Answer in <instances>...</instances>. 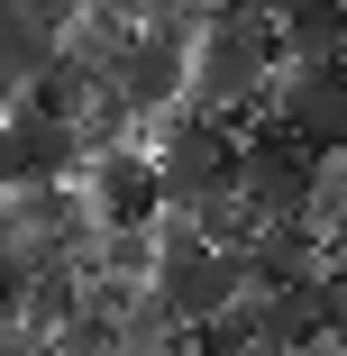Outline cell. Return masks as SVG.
<instances>
[{
  "mask_svg": "<svg viewBox=\"0 0 347 356\" xmlns=\"http://www.w3.org/2000/svg\"><path fill=\"white\" fill-rule=\"evenodd\" d=\"M156 238H165V274H156V293L183 311V329H211V320H229V311H247V302H256V274H247V256L211 247L192 220H165Z\"/></svg>",
  "mask_w": 347,
  "mask_h": 356,
  "instance_id": "cell-3",
  "label": "cell"
},
{
  "mask_svg": "<svg viewBox=\"0 0 347 356\" xmlns=\"http://www.w3.org/2000/svg\"><path fill=\"white\" fill-rule=\"evenodd\" d=\"M247 274H256V302H265V293H293V283H320V274H329L320 220H265L256 247H247Z\"/></svg>",
  "mask_w": 347,
  "mask_h": 356,
  "instance_id": "cell-8",
  "label": "cell"
},
{
  "mask_svg": "<svg viewBox=\"0 0 347 356\" xmlns=\"http://www.w3.org/2000/svg\"><path fill=\"white\" fill-rule=\"evenodd\" d=\"M320 238H347V156H320V192H311Z\"/></svg>",
  "mask_w": 347,
  "mask_h": 356,
  "instance_id": "cell-9",
  "label": "cell"
},
{
  "mask_svg": "<svg viewBox=\"0 0 347 356\" xmlns=\"http://www.w3.org/2000/svg\"><path fill=\"white\" fill-rule=\"evenodd\" d=\"M265 119H284L302 147H320V156H347V74H338V64H284Z\"/></svg>",
  "mask_w": 347,
  "mask_h": 356,
  "instance_id": "cell-6",
  "label": "cell"
},
{
  "mask_svg": "<svg viewBox=\"0 0 347 356\" xmlns=\"http://www.w3.org/2000/svg\"><path fill=\"white\" fill-rule=\"evenodd\" d=\"M238 147L247 137L211 110H174L156 119V165H165V220H192V210H211L220 192H238Z\"/></svg>",
  "mask_w": 347,
  "mask_h": 356,
  "instance_id": "cell-2",
  "label": "cell"
},
{
  "mask_svg": "<svg viewBox=\"0 0 347 356\" xmlns=\"http://www.w3.org/2000/svg\"><path fill=\"white\" fill-rule=\"evenodd\" d=\"M238 192H247V210H256V220H311L320 147H302L284 119H265L247 147H238Z\"/></svg>",
  "mask_w": 347,
  "mask_h": 356,
  "instance_id": "cell-4",
  "label": "cell"
},
{
  "mask_svg": "<svg viewBox=\"0 0 347 356\" xmlns=\"http://www.w3.org/2000/svg\"><path fill=\"white\" fill-rule=\"evenodd\" d=\"M0 19H37V28H55V37H74V28L92 19V0H0Z\"/></svg>",
  "mask_w": 347,
  "mask_h": 356,
  "instance_id": "cell-10",
  "label": "cell"
},
{
  "mask_svg": "<svg viewBox=\"0 0 347 356\" xmlns=\"http://www.w3.org/2000/svg\"><path fill=\"white\" fill-rule=\"evenodd\" d=\"M83 192H92V220H101V229H156V220H165V165H156V147H110V156H92Z\"/></svg>",
  "mask_w": 347,
  "mask_h": 356,
  "instance_id": "cell-7",
  "label": "cell"
},
{
  "mask_svg": "<svg viewBox=\"0 0 347 356\" xmlns=\"http://www.w3.org/2000/svg\"><path fill=\"white\" fill-rule=\"evenodd\" d=\"M274 74H284V37L274 19H211L192 46V110L211 119H247L274 101Z\"/></svg>",
  "mask_w": 347,
  "mask_h": 356,
  "instance_id": "cell-1",
  "label": "cell"
},
{
  "mask_svg": "<svg viewBox=\"0 0 347 356\" xmlns=\"http://www.w3.org/2000/svg\"><path fill=\"white\" fill-rule=\"evenodd\" d=\"M0 174H10V183H83V174H92L83 119H55V110H37V101H10V128H0Z\"/></svg>",
  "mask_w": 347,
  "mask_h": 356,
  "instance_id": "cell-5",
  "label": "cell"
},
{
  "mask_svg": "<svg viewBox=\"0 0 347 356\" xmlns=\"http://www.w3.org/2000/svg\"><path fill=\"white\" fill-rule=\"evenodd\" d=\"M338 74H347V37H338Z\"/></svg>",
  "mask_w": 347,
  "mask_h": 356,
  "instance_id": "cell-11",
  "label": "cell"
}]
</instances>
